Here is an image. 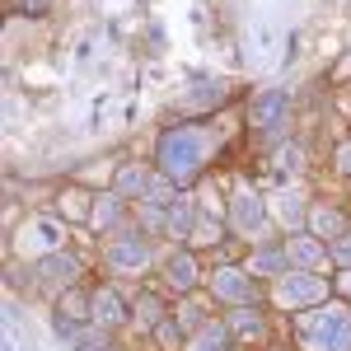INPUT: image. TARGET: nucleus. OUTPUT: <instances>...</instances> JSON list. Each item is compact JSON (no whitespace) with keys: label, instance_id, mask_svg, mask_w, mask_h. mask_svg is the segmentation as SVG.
Instances as JSON below:
<instances>
[{"label":"nucleus","instance_id":"4","mask_svg":"<svg viewBox=\"0 0 351 351\" xmlns=\"http://www.w3.org/2000/svg\"><path fill=\"white\" fill-rule=\"evenodd\" d=\"M61 239H66V225L52 216H33L19 230V248L24 253H38V258H47V253H61Z\"/></svg>","mask_w":351,"mask_h":351},{"label":"nucleus","instance_id":"1","mask_svg":"<svg viewBox=\"0 0 351 351\" xmlns=\"http://www.w3.org/2000/svg\"><path fill=\"white\" fill-rule=\"evenodd\" d=\"M155 160H160V173L169 183L188 188L192 178L202 173V164H206V132H202V127H188V122L169 127V132L160 136Z\"/></svg>","mask_w":351,"mask_h":351},{"label":"nucleus","instance_id":"25","mask_svg":"<svg viewBox=\"0 0 351 351\" xmlns=\"http://www.w3.org/2000/svg\"><path fill=\"white\" fill-rule=\"evenodd\" d=\"M141 225H145L150 234H160L164 225H169V216H164V206H145V202H141Z\"/></svg>","mask_w":351,"mask_h":351},{"label":"nucleus","instance_id":"32","mask_svg":"<svg viewBox=\"0 0 351 351\" xmlns=\"http://www.w3.org/2000/svg\"><path fill=\"white\" fill-rule=\"evenodd\" d=\"M337 286H342V291H347V295H351V267L342 271V276H337Z\"/></svg>","mask_w":351,"mask_h":351},{"label":"nucleus","instance_id":"24","mask_svg":"<svg viewBox=\"0 0 351 351\" xmlns=\"http://www.w3.org/2000/svg\"><path fill=\"white\" fill-rule=\"evenodd\" d=\"M75 351H108V337H104V328H89V332H80L75 342H71Z\"/></svg>","mask_w":351,"mask_h":351},{"label":"nucleus","instance_id":"2","mask_svg":"<svg viewBox=\"0 0 351 351\" xmlns=\"http://www.w3.org/2000/svg\"><path fill=\"white\" fill-rule=\"evenodd\" d=\"M300 342L309 351H351V309L319 304V309L300 314Z\"/></svg>","mask_w":351,"mask_h":351},{"label":"nucleus","instance_id":"3","mask_svg":"<svg viewBox=\"0 0 351 351\" xmlns=\"http://www.w3.org/2000/svg\"><path fill=\"white\" fill-rule=\"evenodd\" d=\"M328 300V281L314 276V271H286L276 276V304L286 309H319Z\"/></svg>","mask_w":351,"mask_h":351},{"label":"nucleus","instance_id":"19","mask_svg":"<svg viewBox=\"0 0 351 351\" xmlns=\"http://www.w3.org/2000/svg\"><path fill=\"white\" fill-rule=\"evenodd\" d=\"M145 206H173L178 202V183H169V178H150V188H145V197H141Z\"/></svg>","mask_w":351,"mask_h":351},{"label":"nucleus","instance_id":"5","mask_svg":"<svg viewBox=\"0 0 351 351\" xmlns=\"http://www.w3.org/2000/svg\"><path fill=\"white\" fill-rule=\"evenodd\" d=\"M286 117H291V99H286V89H263V94H253L248 122H253L258 132H276V127H286Z\"/></svg>","mask_w":351,"mask_h":351},{"label":"nucleus","instance_id":"17","mask_svg":"<svg viewBox=\"0 0 351 351\" xmlns=\"http://www.w3.org/2000/svg\"><path fill=\"white\" fill-rule=\"evenodd\" d=\"M276 216L286 220L291 230H295V225H304V220H309V211H304V197H300V192H281V197H276Z\"/></svg>","mask_w":351,"mask_h":351},{"label":"nucleus","instance_id":"10","mask_svg":"<svg viewBox=\"0 0 351 351\" xmlns=\"http://www.w3.org/2000/svg\"><path fill=\"white\" fill-rule=\"evenodd\" d=\"M38 276L47 286H71L80 276V258L75 253H47V258H38Z\"/></svg>","mask_w":351,"mask_h":351},{"label":"nucleus","instance_id":"6","mask_svg":"<svg viewBox=\"0 0 351 351\" xmlns=\"http://www.w3.org/2000/svg\"><path fill=\"white\" fill-rule=\"evenodd\" d=\"M104 263L112 271H145L150 267V243L141 239V234H117L108 243V253H104Z\"/></svg>","mask_w":351,"mask_h":351},{"label":"nucleus","instance_id":"30","mask_svg":"<svg viewBox=\"0 0 351 351\" xmlns=\"http://www.w3.org/2000/svg\"><path fill=\"white\" fill-rule=\"evenodd\" d=\"M19 5H24V14H43V10H47L52 0H19Z\"/></svg>","mask_w":351,"mask_h":351},{"label":"nucleus","instance_id":"15","mask_svg":"<svg viewBox=\"0 0 351 351\" xmlns=\"http://www.w3.org/2000/svg\"><path fill=\"white\" fill-rule=\"evenodd\" d=\"M192 225H197V206H192L188 197H178V202L169 206V230H173L178 239H188V234H192Z\"/></svg>","mask_w":351,"mask_h":351},{"label":"nucleus","instance_id":"7","mask_svg":"<svg viewBox=\"0 0 351 351\" xmlns=\"http://www.w3.org/2000/svg\"><path fill=\"white\" fill-rule=\"evenodd\" d=\"M230 220H234L239 234H258V230L267 225V206H263V197L248 192V188H239L234 197H230Z\"/></svg>","mask_w":351,"mask_h":351},{"label":"nucleus","instance_id":"26","mask_svg":"<svg viewBox=\"0 0 351 351\" xmlns=\"http://www.w3.org/2000/svg\"><path fill=\"white\" fill-rule=\"evenodd\" d=\"M328 258H332V263H342V267H351V230L342 234V239L328 243Z\"/></svg>","mask_w":351,"mask_h":351},{"label":"nucleus","instance_id":"31","mask_svg":"<svg viewBox=\"0 0 351 351\" xmlns=\"http://www.w3.org/2000/svg\"><path fill=\"white\" fill-rule=\"evenodd\" d=\"M188 351H225V347H220V342H211V337H197Z\"/></svg>","mask_w":351,"mask_h":351},{"label":"nucleus","instance_id":"8","mask_svg":"<svg viewBox=\"0 0 351 351\" xmlns=\"http://www.w3.org/2000/svg\"><path fill=\"white\" fill-rule=\"evenodd\" d=\"M211 295L225 300V304H248V300H253V271L220 267L216 276H211Z\"/></svg>","mask_w":351,"mask_h":351},{"label":"nucleus","instance_id":"22","mask_svg":"<svg viewBox=\"0 0 351 351\" xmlns=\"http://www.w3.org/2000/svg\"><path fill=\"white\" fill-rule=\"evenodd\" d=\"M52 332H56V337H61V342H75V337H80L84 328L75 324V319H71L66 309H56V314H52Z\"/></svg>","mask_w":351,"mask_h":351},{"label":"nucleus","instance_id":"11","mask_svg":"<svg viewBox=\"0 0 351 351\" xmlns=\"http://www.w3.org/2000/svg\"><path fill=\"white\" fill-rule=\"evenodd\" d=\"M286 258L300 263L304 271H314V267H324V263H328V248L319 239H309V234H295V239H286Z\"/></svg>","mask_w":351,"mask_h":351},{"label":"nucleus","instance_id":"21","mask_svg":"<svg viewBox=\"0 0 351 351\" xmlns=\"http://www.w3.org/2000/svg\"><path fill=\"white\" fill-rule=\"evenodd\" d=\"M89 216H94V225H117V220H122V206H117V192H112V197H99V206H94Z\"/></svg>","mask_w":351,"mask_h":351},{"label":"nucleus","instance_id":"12","mask_svg":"<svg viewBox=\"0 0 351 351\" xmlns=\"http://www.w3.org/2000/svg\"><path fill=\"white\" fill-rule=\"evenodd\" d=\"M164 276H169L173 291H192V286H197V258H192V253H173V258L164 263Z\"/></svg>","mask_w":351,"mask_h":351},{"label":"nucleus","instance_id":"14","mask_svg":"<svg viewBox=\"0 0 351 351\" xmlns=\"http://www.w3.org/2000/svg\"><path fill=\"white\" fill-rule=\"evenodd\" d=\"M150 188V173L141 169V164H122V173H117V197H145Z\"/></svg>","mask_w":351,"mask_h":351},{"label":"nucleus","instance_id":"20","mask_svg":"<svg viewBox=\"0 0 351 351\" xmlns=\"http://www.w3.org/2000/svg\"><path fill=\"white\" fill-rule=\"evenodd\" d=\"M160 314H164V304L155 295H141V300H136V324H141V328H160Z\"/></svg>","mask_w":351,"mask_h":351},{"label":"nucleus","instance_id":"28","mask_svg":"<svg viewBox=\"0 0 351 351\" xmlns=\"http://www.w3.org/2000/svg\"><path fill=\"white\" fill-rule=\"evenodd\" d=\"M155 332H160L164 347H178V342H183V328H178V319H173V324H160Z\"/></svg>","mask_w":351,"mask_h":351},{"label":"nucleus","instance_id":"16","mask_svg":"<svg viewBox=\"0 0 351 351\" xmlns=\"http://www.w3.org/2000/svg\"><path fill=\"white\" fill-rule=\"evenodd\" d=\"M309 225H314V230H319L328 243L347 234V216H342V211H328V206H324V211H314V216H309Z\"/></svg>","mask_w":351,"mask_h":351},{"label":"nucleus","instance_id":"23","mask_svg":"<svg viewBox=\"0 0 351 351\" xmlns=\"http://www.w3.org/2000/svg\"><path fill=\"white\" fill-rule=\"evenodd\" d=\"M188 239H197V243H220V220L197 216V225H192V234H188Z\"/></svg>","mask_w":351,"mask_h":351},{"label":"nucleus","instance_id":"13","mask_svg":"<svg viewBox=\"0 0 351 351\" xmlns=\"http://www.w3.org/2000/svg\"><path fill=\"white\" fill-rule=\"evenodd\" d=\"M178 104H183V108H211V104H225V84L220 80H202V84H192V94H183V99H178Z\"/></svg>","mask_w":351,"mask_h":351},{"label":"nucleus","instance_id":"29","mask_svg":"<svg viewBox=\"0 0 351 351\" xmlns=\"http://www.w3.org/2000/svg\"><path fill=\"white\" fill-rule=\"evenodd\" d=\"M337 169H342V173H351V141H342V145H337Z\"/></svg>","mask_w":351,"mask_h":351},{"label":"nucleus","instance_id":"9","mask_svg":"<svg viewBox=\"0 0 351 351\" xmlns=\"http://www.w3.org/2000/svg\"><path fill=\"white\" fill-rule=\"evenodd\" d=\"M89 319H94V328H117L127 319V304H122V295L112 286H104V291L89 295Z\"/></svg>","mask_w":351,"mask_h":351},{"label":"nucleus","instance_id":"27","mask_svg":"<svg viewBox=\"0 0 351 351\" xmlns=\"http://www.w3.org/2000/svg\"><path fill=\"white\" fill-rule=\"evenodd\" d=\"M178 319H183V328H206V314H202V304H183V309H178Z\"/></svg>","mask_w":351,"mask_h":351},{"label":"nucleus","instance_id":"18","mask_svg":"<svg viewBox=\"0 0 351 351\" xmlns=\"http://www.w3.org/2000/svg\"><path fill=\"white\" fill-rule=\"evenodd\" d=\"M230 332H234V337H263V319H258L248 304H234V314H230Z\"/></svg>","mask_w":351,"mask_h":351}]
</instances>
